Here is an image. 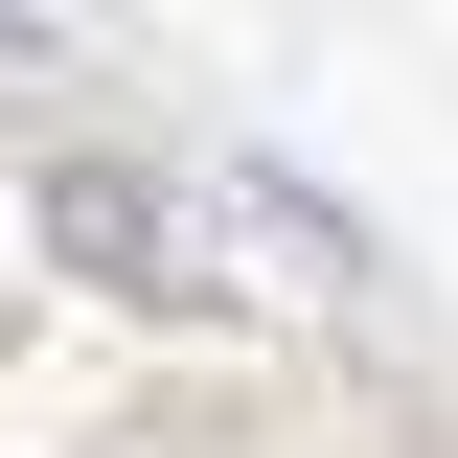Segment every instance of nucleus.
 Listing matches in <instances>:
<instances>
[{"label":"nucleus","instance_id":"nucleus-1","mask_svg":"<svg viewBox=\"0 0 458 458\" xmlns=\"http://www.w3.org/2000/svg\"><path fill=\"white\" fill-rule=\"evenodd\" d=\"M23 229H47L92 298H183V207H161L138 161H47V183H23Z\"/></svg>","mask_w":458,"mask_h":458}]
</instances>
